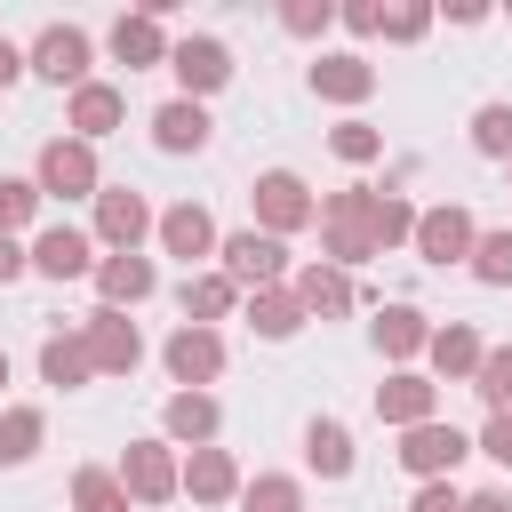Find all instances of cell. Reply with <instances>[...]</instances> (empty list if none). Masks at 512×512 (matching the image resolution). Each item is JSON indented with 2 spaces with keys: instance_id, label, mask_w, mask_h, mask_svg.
I'll use <instances>...</instances> for the list:
<instances>
[{
  "instance_id": "cell-14",
  "label": "cell",
  "mask_w": 512,
  "mask_h": 512,
  "mask_svg": "<svg viewBox=\"0 0 512 512\" xmlns=\"http://www.w3.org/2000/svg\"><path fill=\"white\" fill-rule=\"evenodd\" d=\"M288 288H296V304H304V320H344V312H352V272H336L328 256H312V264H296V272H288Z\"/></svg>"
},
{
  "instance_id": "cell-22",
  "label": "cell",
  "mask_w": 512,
  "mask_h": 512,
  "mask_svg": "<svg viewBox=\"0 0 512 512\" xmlns=\"http://www.w3.org/2000/svg\"><path fill=\"white\" fill-rule=\"evenodd\" d=\"M120 120H128V96H120L112 80H80V88H72V136H80V144L112 136Z\"/></svg>"
},
{
  "instance_id": "cell-29",
  "label": "cell",
  "mask_w": 512,
  "mask_h": 512,
  "mask_svg": "<svg viewBox=\"0 0 512 512\" xmlns=\"http://www.w3.org/2000/svg\"><path fill=\"white\" fill-rule=\"evenodd\" d=\"M88 376H96V368H88V344H80V328L40 344V384H56V392H80Z\"/></svg>"
},
{
  "instance_id": "cell-28",
  "label": "cell",
  "mask_w": 512,
  "mask_h": 512,
  "mask_svg": "<svg viewBox=\"0 0 512 512\" xmlns=\"http://www.w3.org/2000/svg\"><path fill=\"white\" fill-rule=\"evenodd\" d=\"M424 344H432V320H424L416 304H384V312H376V352H384V360H416Z\"/></svg>"
},
{
  "instance_id": "cell-2",
  "label": "cell",
  "mask_w": 512,
  "mask_h": 512,
  "mask_svg": "<svg viewBox=\"0 0 512 512\" xmlns=\"http://www.w3.org/2000/svg\"><path fill=\"white\" fill-rule=\"evenodd\" d=\"M32 184H40V200H96V192H104V176H96V144H80V136H48Z\"/></svg>"
},
{
  "instance_id": "cell-30",
  "label": "cell",
  "mask_w": 512,
  "mask_h": 512,
  "mask_svg": "<svg viewBox=\"0 0 512 512\" xmlns=\"http://www.w3.org/2000/svg\"><path fill=\"white\" fill-rule=\"evenodd\" d=\"M48 440V416L24 400V408H0V464H32Z\"/></svg>"
},
{
  "instance_id": "cell-23",
  "label": "cell",
  "mask_w": 512,
  "mask_h": 512,
  "mask_svg": "<svg viewBox=\"0 0 512 512\" xmlns=\"http://www.w3.org/2000/svg\"><path fill=\"white\" fill-rule=\"evenodd\" d=\"M112 56H120L128 72H144V64H168V32H160V8H136V16H120V24H112Z\"/></svg>"
},
{
  "instance_id": "cell-18",
  "label": "cell",
  "mask_w": 512,
  "mask_h": 512,
  "mask_svg": "<svg viewBox=\"0 0 512 512\" xmlns=\"http://www.w3.org/2000/svg\"><path fill=\"white\" fill-rule=\"evenodd\" d=\"M152 288H160L152 256H96V296H104V312H136Z\"/></svg>"
},
{
  "instance_id": "cell-20",
  "label": "cell",
  "mask_w": 512,
  "mask_h": 512,
  "mask_svg": "<svg viewBox=\"0 0 512 512\" xmlns=\"http://www.w3.org/2000/svg\"><path fill=\"white\" fill-rule=\"evenodd\" d=\"M176 488H184L192 504H224V496H240V464H232L224 448H184Z\"/></svg>"
},
{
  "instance_id": "cell-17",
  "label": "cell",
  "mask_w": 512,
  "mask_h": 512,
  "mask_svg": "<svg viewBox=\"0 0 512 512\" xmlns=\"http://www.w3.org/2000/svg\"><path fill=\"white\" fill-rule=\"evenodd\" d=\"M312 96H320V104H368V96H376V64L352 56V48H336V56L312 64Z\"/></svg>"
},
{
  "instance_id": "cell-43",
  "label": "cell",
  "mask_w": 512,
  "mask_h": 512,
  "mask_svg": "<svg viewBox=\"0 0 512 512\" xmlns=\"http://www.w3.org/2000/svg\"><path fill=\"white\" fill-rule=\"evenodd\" d=\"M336 16H344L360 40H376V16H384V8H376V0H352V8H336Z\"/></svg>"
},
{
  "instance_id": "cell-6",
  "label": "cell",
  "mask_w": 512,
  "mask_h": 512,
  "mask_svg": "<svg viewBox=\"0 0 512 512\" xmlns=\"http://www.w3.org/2000/svg\"><path fill=\"white\" fill-rule=\"evenodd\" d=\"M160 360H168V376H176V392H208L216 376H224V336L216 328H176L168 344H160Z\"/></svg>"
},
{
  "instance_id": "cell-15",
  "label": "cell",
  "mask_w": 512,
  "mask_h": 512,
  "mask_svg": "<svg viewBox=\"0 0 512 512\" xmlns=\"http://www.w3.org/2000/svg\"><path fill=\"white\" fill-rule=\"evenodd\" d=\"M376 416L400 424V432H408V424H432V416H440V384L416 376V368H392V376L376 384Z\"/></svg>"
},
{
  "instance_id": "cell-13",
  "label": "cell",
  "mask_w": 512,
  "mask_h": 512,
  "mask_svg": "<svg viewBox=\"0 0 512 512\" xmlns=\"http://www.w3.org/2000/svg\"><path fill=\"white\" fill-rule=\"evenodd\" d=\"M24 256H32V272H40V280H88V272H96V240H88V232H72V224H48Z\"/></svg>"
},
{
  "instance_id": "cell-34",
  "label": "cell",
  "mask_w": 512,
  "mask_h": 512,
  "mask_svg": "<svg viewBox=\"0 0 512 512\" xmlns=\"http://www.w3.org/2000/svg\"><path fill=\"white\" fill-rule=\"evenodd\" d=\"M328 152H336L344 168H368V160L384 152V128H376V120H336V128H328Z\"/></svg>"
},
{
  "instance_id": "cell-10",
  "label": "cell",
  "mask_w": 512,
  "mask_h": 512,
  "mask_svg": "<svg viewBox=\"0 0 512 512\" xmlns=\"http://www.w3.org/2000/svg\"><path fill=\"white\" fill-rule=\"evenodd\" d=\"M112 472H120L128 504H168V496H176V448H168V440H128V456H120Z\"/></svg>"
},
{
  "instance_id": "cell-37",
  "label": "cell",
  "mask_w": 512,
  "mask_h": 512,
  "mask_svg": "<svg viewBox=\"0 0 512 512\" xmlns=\"http://www.w3.org/2000/svg\"><path fill=\"white\" fill-rule=\"evenodd\" d=\"M464 264H472V280H488V288H512V232H480Z\"/></svg>"
},
{
  "instance_id": "cell-33",
  "label": "cell",
  "mask_w": 512,
  "mask_h": 512,
  "mask_svg": "<svg viewBox=\"0 0 512 512\" xmlns=\"http://www.w3.org/2000/svg\"><path fill=\"white\" fill-rule=\"evenodd\" d=\"M472 392L488 400V416H512V344H488V352H480V376H472Z\"/></svg>"
},
{
  "instance_id": "cell-32",
  "label": "cell",
  "mask_w": 512,
  "mask_h": 512,
  "mask_svg": "<svg viewBox=\"0 0 512 512\" xmlns=\"http://www.w3.org/2000/svg\"><path fill=\"white\" fill-rule=\"evenodd\" d=\"M240 512H304V488L288 472H256V480H240Z\"/></svg>"
},
{
  "instance_id": "cell-25",
  "label": "cell",
  "mask_w": 512,
  "mask_h": 512,
  "mask_svg": "<svg viewBox=\"0 0 512 512\" xmlns=\"http://www.w3.org/2000/svg\"><path fill=\"white\" fill-rule=\"evenodd\" d=\"M304 464H312L320 480H344V472H352V424H344V416H312V424H304Z\"/></svg>"
},
{
  "instance_id": "cell-47",
  "label": "cell",
  "mask_w": 512,
  "mask_h": 512,
  "mask_svg": "<svg viewBox=\"0 0 512 512\" xmlns=\"http://www.w3.org/2000/svg\"><path fill=\"white\" fill-rule=\"evenodd\" d=\"M0 384H8V352H0Z\"/></svg>"
},
{
  "instance_id": "cell-42",
  "label": "cell",
  "mask_w": 512,
  "mask_h": 512,
  "mask_svg": "<svg viewBox=\"0 0 512 512\" xmlns=\"http://www.w3.org/2000/svg\"><path fill=\"white\" fill-rule=\"evenodd\" d=\"M464 496H456V480H424L416 496H408V512H456Z\"/></svg>"
},
{
  "instance_id": "cell-1",
  "label": "cell",
  "mask_w": 512,
  "mask_h": 512,
  "mask_svg": "<svg viewBox=\"0 0 512 512\" xmlns=\"http://www.w3.org/2000/svg\"><path fill=\"white\" fill-rule=\"evenodd\" d=\"M368 208H376V192L368 184H344V192H328L320 200V248H328V264L336 272H352V264H368L376 256V224H368Z\"/></svg>"
},
{
  "instance_id": "cell-16",
  "label": "cell",
  "mask_w": 512,
  "mask_h": 512,
  "mask_svg": "<svg viewBox=\"0 0 512 512\" xmlns=\"http://www.w3.org/2000/svg\"><path fill=\"white\" fill-rule=\"evenodd\" d=\"M152 232H160V248H168V256H184V264L216 256V216H208L200 200H176V208H160V216H152Z\"/></svg>"
},
{
  "instance_id": "cell-48",
  "label": "cell",
  "mask_w": 512,
  "mask_h": 512,
  "mask_svg": "<svg viewBox=\"0 0 512 512\" xmlns=\"http://www.w3.org/2000/svg\"><path fill=\"white\" fill-rule=\"evenodd\" d=\"M504 168H512V160H504Z\"/></svg>"
},
{
  "instance_id": "cell-8",
  "label": "cell",
  "mask_w": 512,
  "mask_h": 512,
  "mask_svg": "<svg viewBox=\"0 0 512 512\" xmlns=\"http://www.w3.org/2000/svg\"><path fill=\"white\" fill-rule=\"evenodd\" d=\"M80 344H88V368L96 376H128L136 360H144V336H136V320L128 312H88V328H80Z\"/></svg>"
},
{
  "instance_id": "cell-38",
  "label": "cell",
  "mask_w": 512,
  "mask_h": 512,
  "mask_svg": "<svg viewBox=\"0 0 512 512\" xmlns=\"http://www.w3.org/2000/svg\"><path fill=\"white\" fill-rule=\"evenodd\" d=\"M32 216H40V184L32 176H0V232H16Z\"/></svg>"
},
{
  "instance_id": "cell-44",
  "label": "cell",
  "mask_w": 512,
  "mask_h": 512,
  "mask_svg": "<svg viewBox=\"0 0 512 512\" xmlns=\"http://www.w3.org/2000/svg\"><path fill=\"white\" fill-rule=\"evenodd\" d=\"M16 272H32V256H24V248H16V232H0V288H8V280H16Z\"/></svg>"
},
{
  "instance_id": "cell-41",
  "label": "cell",
  "mask_w": 512,
  "mask_h": 512,
  "mask_svg": "<svg viewBox=\"0 0 512 512\" xmlns=\"http://www.w3.org/2000/svg\"><path fill=\"white\" fill-rule=\"evenodd\" d=\"M472 448H480V456H488V464H504V472H512V416H488V424H480V440H472Z\"/></svg>"
},
{
  "instance_id": "cell-24",
  "label": "cell",
  "mask_w": 512,
  "mask_h": 512,
  "mask_svg": "<svg viewBox=\"0 0 512 512\" xmlns=\"http://www.w3.org/2000/svg\"><path fill=\"white\" fill-rule=\"evenodd\" d=\"M208 128H216V120H208V104H192V96H176V104L152 112V144H160V152H200Z\"/></svg>"
},
{
  "instance_id": "cell-35",
  "label": "cell",
  "mask_w": 512,
  "mask_h": 512,
  "mask_svg": "<svg viewBox=\"0 0 512 512\" xmlns=\"http://www.w3.org/2000/svg\"><path fill=\"white\" fill-rule=\"evenodd\" d=\"M368 224H376V256H384V248H408V240H416V208H408L400 192H376Z\"/></svg>"
},
{
  "instance_id": "cell-5",
  "label": "cell",
  "mask_w": 512,
  "mask_h": 512,
  "mask_svg": "<svg viewBox=\"0 0 512 512\" xmlns=\"http://www.w3.org/2000/svg\"><path fill=\"white\" fill-rule=\"evenodd\" d=\"M472 240H480V224H472V208H456V200H440V208H416V256L424 264H464L472 256Z\"/></svg>"
},
{
  "instance_id": "cell-36",
  "label": "cell",
  "mask_w": 512,
  "mask_h": 512,
  "mask_svg": "<svg viewBox=\"0 0 512 512\" xmlns=\"http://www.w3.org/2000/svg\"><path fill=\"white\" fill-rule=\"evenodd\" d=\"M472 152L480 160H512V104H480L472 112Z\"/></svg>"
},
{
  "instance_id": "cell-3",
  "label": "cell",
  "mask_w": 512,
  "mask_h": 512,
  "mask_svg": "<svg viewBox=\"0 0 512 512\" xmlns=\"http://www.w3.org/2000/svg\"><path fill=\"white\" fill-rule=\"evenodd\" d=\"M216 264H224V280L248 288V296H256V288H280V280H288V240H272V232L248 224V232H224V240H216Z\"/></svg>"
},
{
  "instance_id": "cell-21",
  "label": "cell",
  "mask_w": 512,
  "mask_h": 512,
  "mask_svg": "<svg viewBox=\"0 0 512 512\" xmlns=\"http://www.w3.org/2000/svg\"><path fill=\"white\" fill-rule=\"evenodd\" d=\"M480 328H464V320H448V328H432V344H424V360H432V376L440 384H472L480 376Z\"/></svg>"
},
{
  "instance_id": "cell-39",
  "label": "cell",
  "mask_w": 512,
  "mask_h": 512,
  "mask_svg": "<svg viewBox=\"0 0 512 512\" xmlns=\"http://www.w3.org/2000/svg\"><path fill=\"white\" fill-rule=\"evenodd\" d=\"M376 32L408 48V40H424V32H432V8H424V0H400V8H384V16H376Z\"/></svg>"
},
{
  "instance_id": "cell-31",
  "label": "cell",
  "mask_w": 512,
  "mask_h": 512,
  "mask_svg": "<svg viewBox=\"0 0 512 512\" xmlns=\"http://www.w3.org/2000/svg\"><path fill=\"white\" fill-rule=\"evenodd\" d=\"M72 512H128V488L112 464H80L72 472Z\"/></svg>"
},
{
  "instance_id": "cell-46",
  "label": "cell",
  "mask_w": 512,
  "mask_h": 512,
  "mask_svg": "<svg viewBox=\"0 0 512 512\" xmlns=\"http://www.w3.org/2000/svg\"><path fill=\"white\" fill-rule=\"evenodd\" d=\"M16 72H24V48H16V40H0V88H8Z\"/></svg>"
},
{
  "instance_id": "cell-45",
  "label": "cell",
  "mask_w": 512,
  "mask_h": 512,
  "mask_svg": "<svg viewBox=\"0 0 512 512\" xmlns=\"http://www.w3.org/2000/svg\"><path fill=\"white\" fill-rule=\"evenodd\" d=\"M456 512H512V496H504V488H472Z\"/></svg>"
},
{
  "instance_id": "cell-7",
  "label": "cell",
  "mask_w": 512,
  "mask_h": 512,
  "mask_svg": "<svg viewBox=\"0 0 512 512\" xmlns=\"http://www.w3.org/2000/svg\"><path fill=\"white\" fill-rule=\"evenodd\" d=\"M168 72L184 80V96L200 104V96H216L224 80H232V48L216 40V32H184L176 48H168Z\"/></svg>"
},
{
  "instance_id": "cell-12",
  "label": "cell",
  "mask_w": 512,
  "mask_h": 512,
  "mask_svg": "<svg viewBox=\"0 0 512 512\" xmlns=\"http://www.w3.org/2000/svg\"><path fill=\"white\" fill-rule=\"evenodd\" d=\"M144 232H152V208H144V192H128V184H104V192H96V240H104L112 256H136V248H144Z\"/></svg>"
},
{
  "instance_id": "cell-11",
  "label": "cell",
  "mask_w": 512,
  "mask_h": 512,
  "mask_svg": "<svg viewBox=\"0 0 512 512\" xmlns=\"http://www.w3.org/2000/svg\"><path fill=\"white\" fill-rule=\"evenodd\" d=\"M88 56H96V48H88L80 24H48V32L24 48V64H32L40 80H56V88H80V80H88Z\"/></svg>"
},
{
  "instance_id": "cell-4",
  "label": "cell",
  "mask_w": 512,
  "mask_h": 512,
  "mask_svg": "<svg viewBox=\"0 0 512 512\" xmlns=\"http://www.w3.org/2000/svg\"><path fill=\"white\" fill-rule=\"evenodd\" d=\"M256 232H272V240H288V232H304L312 216H320V200H312V184L296 176V168H272V176H256Z\"/></svg>"
},
{
  "instance_id": "cell-19",
  "label": "cell",
  "mask_w": 512,
  "mask_h": 512,
  "mask_svg": "<svg viewBox=\"0 0 512 512\" xmlns=\"http://www.w3.org/2000/svg\"><path fill=\"white\" fill-rule=\"evenodd\" d=\"M216 424H224L216 392H168V408H160L168 448H208V440H216Z\"/></svg>"
},
{
  "instance_id": "cell-26",
  "label": "cell",
  "mask_w": 512,
  "mask_h": 512,
  "mask_svg": "<svg viewBox=\"0 0 512 512\" xmlns=\"http://www.w3.org/2000/svg\"><path fill=\"white\" fill-rule=\"evenodd\" d=\"M176 304H184V320H192V328H216V320H224V312L240 304V288H232L224 272H184Z\"/></svg>"
},
{
  "instance_id": "cell-27",
  "label": "cell",
  "mask_w": 512,
  "mask_h": 512,
  "mask_svg": "<svg viewBox=\"0 0 512 512\" xmlns=\"http://www.w3.org/2000/svg\"><path fill=\"white\" fill-rule=\"evenodd\" d=\"M248 328L264 336V344H288L296 328H304V304H296V288L280 280V288H256L248 296Z\"/></svg>"
},
{
  "instance_id": "cell-40",
  "label": "cell",
  "mask_w": 512,
  "mask_h": 512,
  "mask_svg": "<svg viewBox=\"0 0 512 512\" xmlns=\"http://www.w3.org/2000/svg\"><path fill=\"white\" fill-rule=\"evenodd\" d=\"M328 24H336L328 0H288V8H280V32H296V40H320Z\"/></svg>"
},
{
  "instance_id": "cell-9",
  "label": "cell",
  "mask_w": 512,
  "mask_h": 512,
  "mask_svg": "<svg viewBox=\"0 0 512 512\" xmlns=\"http://www.w3.org/2000/svg\"><path fill=\"white\" fill-rule=\"evenodd\" d=\"M464 456H472V440H464L456 424H440V416H432V424H408V432H400V464H408L416 480H448V472H456Z\"/></svg>"
}]
</instances>
